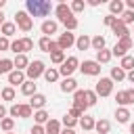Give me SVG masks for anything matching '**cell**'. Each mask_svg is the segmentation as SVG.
Instances as JSON below:
<instances>
[{
  "label": "cell",
  "mask_w": 134,
  "mask_h": 134,
  "mask_svg": "<svg viewBox=\"0 0 134 134\" xmlns=\"http://www.w3.org/2000/svg\"><path fill=\"white\" fill-rule=\"evenodd\" d=\"M84 6H86V2L84 0H73L71 4H69V8H71V13L75 15V13H82L84 10Z\"/></svg>",
  "instance_id": "obj_38"
},
{
  "label": "cell",
  "mask_w": 134,
  "mask_h": 134,
  "mask_svg": "<svg viewBox=\"0 0 134 134\" xmlns=\"http://www.w3.org/2000/svg\"><path fill=\"white\" fill-rule=\"evenodd\" d=\"M84 75H100V65L96 63V61H84V63H80V67H77Z\"/></svg>",
  "instance_id": "obj_10"
},
{
  "label": "cell",
  "mask_w": 134,
  "mask_h": 134,
  "mask_svg": "<svg viewBox=\"0 0 134 134\" xmlns=\"http://www.w3.org/2000/svg\"><path fill=\"white\" fill-rule=\"evenodd\" d=\"M126 4H128V10H134V0H128Z\"/></svg>",
  "instance_id": "obj_53"
},
{
  "label": "cell",
  "mask_w": 134,
  "mask_h": 134,
  "mask_svg": "<svg viewBox=\"0 0 134 134\" xmlns=\"http://www.w3.org/2000/svg\"><path fill=\"white\" fill-rule=\"evenodd\" d=\"M13 65H15V69H19V71H25V69H27V65H29L27 54H17V57L13 59Z\"/></svg>",
  "instance_id": "obj_20"
},
{
  "label": "cell",
  "mask_w": 134,
  "mask_h": 134,
  "mask_svg": "<svg viewBox=\"0 0 134 134\" xmlns=\"http://www.w3.org/2000/svg\"><path fill=\"white\" fill-rule=\"evenodd\" d=\"M44 71H46L44 61L36 59V61H29V65H27V69H25V77H27V80H31V82H36L40 75H44Z\"/></svg>",
  "instance_id": "obj_2"
},
{
  "label": "cell",
  "mask_w": 134,
  "mask_h": 134,
  "mask_svg": "<svg viewBox=\"0 0 134 134\" xmlns=\"http://www.w3.org/2000/svg\"><path fill=\"white\" fill-rule=\"evenodd\" d=\"M54 15H57V23H63L65 19H69V17H75V15L71 13L69 4H65V2H59V4L54 6Z\"/></svg>",
  "instance_id": "obj_8"
},
{
  "label": "cell",
  "mask_w": 134,
  "mask_h": 134,
  "mask_svg": "<svg viewBox=\"0 0 134 134\" xmlns=\"http://www.w3.org/2000/svg\"><path fill=\"white\" fill-rule=\"evenodd\" d=\"M65 59H67V57H65V52H63V50H59V52H52V54H50V61H52L54 65H63V63H65Z\"/></svg>",
  "instance_id": "obj_35"
},
{
  "label": "cell",
  "mask_w": 134,
  "mask_h": 134,
  "mask_svg": "<svg viewBox=\"0 0 134 134\" xmlns=\"http://www.w3.org/2000/svg\"><path fill=\"white\" fill-rule=\"evenodd\" d=\"M75 90H77V82H75L73 77H65V80L61 82V92H65V94L71 92V94H73Z\"/></svg>",
  "instance_id": "obj_17"
},
{
  "label": "cell",
  "mask_w": 134,
  "mask_h": 134,
  "mask_svg": "<svg viewBox=\"0 0 134 134\" xmlns=\"http://www.w3.org/2000/svg\"><path fill=\"white\" fill-rule=\"evenodd\" d=\"M90 46H92L96 52H98V50H103V48H105V38H103L100 34H98V36H94V38H90Z\"/></svg>",
  "instance_id": "obj_31"
},
{
  "label": "cell",
  "mask_w": 134,
  "mask_h": 134,
  "mask_svg": "<svg viewBox=\"0 0 134 134\" xmlns=\"http://www.w3.org/2000/svg\"><path fill=\"white\" fill-rule=\"evenodd\" d=\"M96 103H98L96 92H94V90H86V105H88V107H94Z\"/></svg>",
  "instance_id": "obj_36"
},
{
  "label": "cell",
  "mask_w": 134,
  "mask_h": 134,
  "mask_svg": "<svg viewBox=\"0 0 134 134\" xmlns=\"http://www.w3.org/2000/svg\"><path fill=\"white\" fill-rule=\"evenodd\" d=\"M75 124H77L75 117H71V115H65V117H63V126H65V128H71V130H73Z\"/></svg>",
  "instance_id": "obj_43"
},
{
  "label": "cell",
  "mask_w": 134,
  "mask_h": 134,
  "mask_svg": "<svg viewBox=\"0 0 134 134\" xmlns=\"http://www.w3.org/2000/svg\"><path fill=\"white\" fill-rule=\"evenodd\" d=\"M75 46H77V50H88L90 48V36L82 34L80 38H75Z\"/></svg>",
  "instance_id": "obj_25"
},
{
  "label": "cell",
  "mask_w": 134,
  "mask_h": 134,
  "mask_svg": "<svg viewBox=\"0 0 134 134\" xmlns=\"http://www.w3.org/2000/svg\"><path fill=\"white\" fill-rule=\"evenodd\" d=\"M52 4L48 0H25V13L29 17H48Z\"/></svg>",
  "instance_id": "obj_1"
},
{
  "label": "cell",
  "mask_w": 134,
  "mask_h": 134,
  "mask_svg": "<svg viewBox=\"0 0 134 134\" xmlns=\"http://www.w3.org/2000/svg\"><path fill=\"white\" fill-rule=\"evenodd\" d=\"M46 100H48V98H46L44 94H40V92H36L34 96H29V103H27V105L31 107V111H40V109H44V105H46Z\"/></svg>",
  "instance_id": "obj_11"
},
{
  "label": "cell",
  "mask_w": 134,
  "mask_h": 134,
  "mask_svg": "<svg viewBox=\"0 0 134 134\" xmlns=\"http://www.w3.org/2000/svg\"><path fill=\"white\" fill-rule=\"evenodd\" d=\"M109 10H111L109 15H113V17L117 15V19H119V15L124 13V2H121V0H111V2H109Z\"/></svg>",
  "instance_id": "obj_22"
},
{
  "label": "cell",
  "mask_w": 134,
  "mask_h": 134,
  "mask_svg": "<svg viewBox=\"0 0 134 134\" xmlns=\"http://www.w3.org/2000/svg\"><path fill=\"white\" fill-rule=\"evenodd\" d=\"M63 25H65V31H73V29H77V19L75 17H69V19L63 21Z\"/></svg>",
  "instance_id": "obj_39"
},
{
  "label": "cell",
  "mask_w": 134,
  "mask_h": 134,
  "mask_svg": "<svg viewBox=\"0 0 134 134\" xmlns=\"http://www.w3.org/2000/svg\"><path fill=\"white\" fill-rule=\"evenodd\" d=\"M130 134H134V121L130 124Z\"/></svg>",
  "instance_id": "obj_57"
},
{
  "label": "cell",
  "mask_w": 134,
  "mask_h": 134,
  "mask_svg": "<svg viewBox=\"0 0 134 134\" xmlns=\"http://www.w3.org/2000/svg\"><path fill=\"white\" fill-rule=\"evenodd\" d=\"M2 23H4V13L0 10V27H2Z\"/></svg>",
  "instance_id": "obj_55"
},
{
  "label": "cell",
  "mask_w": 134,
  "mask_h": 134,
  "mask_svg": "<svg viewBox=\"0 0 134 134\" xmlns=\"http://www.w3.org/2000/svg\"><path fill=\"white\" fill-rule=\"evenodd\" d=\"M10 50H13L15 54H25V52H23V42H21V40H13V42H10Z\"/></svg>",
  "instance_id": "obj_41"
},
{
  "label": "cell",
  "mask_w": 134,
  "mask_h": 134,
  "mask_svg": "<svg viewBox=\"0 0 134 134\" xmlns=\"http://www.w3.org/2000/svg\"><path fill=\"white\" fill-rule=\"evenodd\" d=\"M71 109H75V111L82 113V115L86 113V109H88V105H86V90H80V88H77V90L73 92V107H71Z\"/></svg>",
  "instance_id": "obj_6"
},
{
  "label": "cell",
  "mask_w": 134,
  "mask_h": 134,
  "mask_svg": "<svg viewBox=\"0 0 134 134\" xmlns=\"http://www.w3.org/2000/svg\"><path fill=\"white\" fill-rule=\"evenodd\" d=\"M44 132L46 134H61V121L59 119H48L44 124Z\"/></svg>",
  "instance_id": "obj_19"
},
{
  "label": "cell",
  "mask_w": 134,
  "mask_h": 134,
  "mask_svg": "<svg viewBox=\"0 0 134 134\" xmlns=\"http://www.w3.org/2000/svg\"><path fill=\"white\" fill-rule=\"evenodd\" d=\"M130 117H132V115H130V109H128V107H117V109H115V119H117L119 124H128Z\"/></svg>",
  "instance_id": "obj_18"
},
{
  "label": "cell",
  "mask_w": 134,
  "mask_h": 134,
  "mask_svg": "<svg viewBox=\"0 0 134 134\" xmlns=\"http://www.w3.org/2000/svg\"><path fill=\"white\" fill-rule=\"evenodd\" d=\"M4 50H10V42H8V38L0 36V52H4Z\"/></svg>",
  "instance_id": "obj_45"
},
{
  "label": "cell",
  "mask_w": 134,
  "mask_h": 134,
  "mask_svg": "<svg viewBox=\"0 0 134 134\" xmlns=\"http://www.w3.org/2000/svg\"><path fill=\"white\" fill-rule=\"evenodd\" d=\"M115 21H117V17H113V15H105V17H103V23H105L107 27H111Z\"/></svg>",
  "instance_id": "obj_46"
},
{
  "label": "cell",
  "mask_w": 134,
  "mask_h": 134,
  "mask_svg": "<svg viewBox=\"0 0 134 134\" xmlns=\"http://www.w3.org/2000/svg\"><path fill=\"white\" fill-rule=\"evenodd\" d=\"M80 67V61H77V57H67L65 59V63L59 67V75H63V77H71L73 75V71Z\"/></svg>",
  "instance_id": "obj_4"
},
{
  "label": "cell",
  "mask_w": 134,
  "mask_h": 134,
  "mask_svg": "<svg viewBox=\"0 0 134 134\" xmlns=\"http://www.w3.org/2000/svg\"><path fill=\"white\" fill-rule=\"evenodd\" d=\"M119 21H121L124 25H130V23H134V10H124V13L119 15Z\"/></svg>",
  "instance_id": "obj_34"
},
{
  "label": "cell",
  "mask_w": 134,
  "mask_h": 134,
  "mask_svg": "<svg viewBox=\"0 0 134 134\" xmlns=\"http://www.w3.org/2000/svg\"><path fill=\"white\" fill-rule=\"evenodd\" d=\"M57 44H59V48H61V50L65 52L67 48H71V46L75 44V34H73V31H63V34L59 36Z\"/></svg>",
  "instance_id": "obj_9"
},
{
  "label": "cell",
  "mask_w": 134,
  "mask_h": 134,
  "mask_svg": "<svg viewBox=\"0 0 134 134\" xmlns=\"http://www.w3.org/2000/svg\"><path fill=\"white\" fill-rule=\"evenodd\" d=\"M77 124L82 126V130H84V132H92V130H94V124H96V119H94L92 115H86V113H84V115L77 119Z\"/></svg>",
  "instance_id": "obj_15"
},
{
  "label": "cell",
  "mask_w": 134,
  "mask_h": 134,
  "mask_svg": "<svg viewBox=\"0 0 134 134\" xmlns=\"http://www.w3.org/2000/svg\"><path fill=\"white\" fill-rule=\"evenodd\" d=\"M126 80V71L117 65V67H111V82H121Z\"/></svg>",
  "instance_id": "obj_30"
},
{
  "label": "cell",
  "mask_w": 134,
  "mask_h": 134,
  "mask_svg": "<svg viewBox=\"0 0 134 134\" xmlns=\"http://www.w3.org/2000/svg\"><path fill=\"white\" fill-rule=\"evenodd\" d=\"M111 31H113V36L119 40V38H126V36H130V29H128V25H124L119 19L111 25Z\"/></svg>",
  "instance_id": "obj_13"
},
{
  "label": "cell",
  "mask_w": 134,
  "mask_h": 134,
  "mask_svg": "<svg viewBox=\"0 0 134 134\" xmlns=\"http://www.w3.org/2000/svg\"><path fill=\"white\" fill-rule=\"evenodd\" d=\"M94 92H96V96H109L111 92H113V82H111V77H100L98 82H96V86H94Z\"/></svg>",
  "instance_id": "obj_5"
},
{
  "label": "cell",
  "mask_w": 134,
  "mask_h": 134,
  "mask_svg": "<svg viewBox=\"0 0 134 134\" xmlns=\"http://www.w3.org/2000/svg\"><path fill=\"white\" fill-rule=\"evenodd\" d=\"M100 2H103V0H88V4H90V6H98Z\"/></svg>",
  "instance_id": "obj_52"
},
{
  "label": "cell",
  "mask_w": 134,
  "mask_h": 134,
  "mask_svg": "<svg viewBox=\"0 0 134 134\" xmlns=\"http://www.w3.org/2000/svg\"><path fill=\"white\" fill-rule=\"evenodd\" d=\"M15 25H17L21 31H31V27H34V19H31L25 10H17V13H15Z\"/></svg>",
  "instance_id": "obj_3"
},
{
  "label": "cell",
  "mask_w": 134,
  "mask_h": 134,
  "mask_svg": "<svg viewBox=\"0 0 134 134\" xmlns=\"http://www.w3.org/2000/svg\"><path fill=\"white\" fill-rule=\"evenodd\" d=\"M13 69H15L13 59H0V75H8Z\"/></svg>",
  "instance_id": "obj_24"
},
{
  "label": "cell",
  "mask_w": 134,
  "mask_h": 134,
  "mask_svg": "<svg viewBox=\"0 0 134 134\" xmlns=\"http://www.w3.org/2000/svg\"><path fill=\"white\" fill-rule=\"evenodd\" d=\"M8 113H10V117L15 119V117H19V103H13L10 105V109H8Z\"/></svg>",
  "instance_id": "obj_47"
},
{
  "label": "cell",
  "mask_w": 134,
  "mask_h": 134,
  "mask_svg": "<svg viewBox=\"0 0 134 134\" xmlns=\"http://www.w3.org/2000/svg\"><path fill=\"white\" fill-rule=\"evenodd\" d=\"M4 4H6V0H0V10L4 8Z\"/></svg>",
  "instance_id": "obj_56"
},
{
  "label": "cell",
  "mask_w": 134,
  "mask_h": 134,
  "mask_svg": "<svg viewBox=\"0 0 134 134\" xmlns=\"http://www.w3.org/2000/svg\"><path fill=\"white\" fill-rule=\"evenodd\" d=\"M15 31H17V25H15V23H8V21H4V23H2V27H0V34H2L4 38L15 36Z\"/></svg>",
  "instance_id": "obj_23"
},
{
  "label": "cell",
  "mask_w": 134,
  "mask_h": 134,
  "mask_svg": "<svg viewBox=\"0 0 134 134\" xmlns=\"http://www.w3.org/2000/svg\"><path fill=\"white\" fill-rule=\"evenodd\" d=\"M31 134H46V132H44V126H38V124H36V126L31 128Z\"/></svg>",
  "instance_id": "obj_48"
},
{
  "label": "cell",
  "mask_w": 134,
  "mask_h": 134,
  "mask_svg": "<svg viewBox=\"0 0 134 134\" xmlns=\"http://www.w3.org/2000/svg\"><path fill=\"white\" fill-rule=\"evenodd\" d=\"M0 128H2L4 132H13V128H15V119H13V117H4V119L0 121Z\"/></svg>",
  "instance_id": "obj_37"
},
{
  "label": "cell",
  "mask_w": 134,
  "mask_h": 134,
  "mask_svg": "<svg viewBox=\"0 0 134 134\" xmlns=\"http://www.w3.org/2000/svg\"><path fill=\"white\" fill-rule=\"evenodd\" d=\"M4 134H15V132H4Z\"/></svg>",
  "instance_id": "obj_58"
},
{
  "label": "cell",
  "mask_w": 134,
  "mask_h": 134,
  "mask_svg": "<svg viewBox=\"0 0 134 134\" xmlns=\"http://www.w3.org/2000/svg\"><path fill=\"white\" fill-rule=\"evenodd\" d=\"M115 46H119V48H121L124 52H128V50L132 48V38H130V36H126V38H119Z\"/></svg>",
  "instance_id": "obj_33"
},
{
  "label": "cell",
  "mask_w": 134,
  "mask_h": 134,
  "mask_svg": "<svg viewBox=\"0 0 134 134\" xmlns=\"http://www.w3.org/2000/svg\"><path fill=\"white\" fill-rule=\"evenodd\" d=\"M31 113H34V111H31L29 105H19V117L25 119V117H31Z\"/></svg>",
  "instance_id": "obj_42"
},
{
  "label": "cell",
  "mask_w": 134,
  "mask_h": 134,
  "mask_svg": "<svg viewBox=\"0 0 134 134\" xmlns=\"http://www.w3.org/2000/svg\"><path fill=\"white\" fill-rule=\"evenodd\" d=\"M61 134H75L71 128H65V130H61Z\"/></svg>",
  "instance_id": "obj_54"
},
{
  "label": "cell",
  "mask_w": 134,
  "mask_h": 134,
  "mask_svg": "<svg viewBox=\"0 0 134 134\" xmlns=\"http://www.w3.org/2000/svg\"><path fill=\"white\" fill-rule=\"evenodd\" d=\"M21 42H23V52H27V50L34 48V40H31V38L25 36V38H21Z\"/></svg>",
  "instance_id": "obj_44"
},
{
  "label": "cell",
  "mask_w": 134,
  "mask_h": 134,
  "mask_svg": "<svg viewBox=\"0 0 134 134\" xmlns=\"http://www.w3.org/2000/svg\"><path fill=\"white\" fill-rule=\"evenodd\" d=\"M6 77H8V84H10V86H21V84L27 80V77H25V71H19V69H13Z\"/></svg>",
  "instance_id": "obj_14"
},
{
  "label": "cell",
  "mask_w": 134,
  "mask_h": 134,
  "mask_svg": "<svg viewBox=\"0 0 134 134\" xmlns=\"http://www.w3.org/2000/svg\"><path fill=\"white\" fill-rule=\"evenodd\" d=\"M126 80H128V82H132V84H134V69H132V71H128V73H126Z\"/></svg>",
  "instance_id": "obj_50"
},
{
  "label": "cell",
  "mask_w": 134,
  "mask_h": 134,
  "mask_svg": "<svg viewBox=\"0 0 134 134\" xmlns=\"http://www.w3.org/2000/svg\"><path fill=\"white\" fill-rule=\"evenodd\" d=\"M4 117H6V107H4V105H0V121H2Z\"/></svg>",
  "instance_id": "obj_51"
},
{
  "label": "cell",
  "mask_w": 134,
  "mask_h": 134,
  "mask_svg": "<svg viewBox=\"0 0 134 134\" xmlns=\"http://www.w3.org/2000/svg\"><path fill=\"white\" fill-rule=\"evenodd\" d=\"M132 57H134V54H132Z\"/></svg>",
  "instance_id": "obj_59"
},
{
  "label": "cell",
  "mask_w": 134,
  "mask_h": 134,
  "mask_svg": "<svg viewBox=\"0 0 134 134\" xmlns=\"http://www.w3.org/2000/svg\"><path fill=\"white\" fill-rule=\"evenodd\" d=\"M34 119H36V124H38V126H44V124L50 119V115H48V111L40 109V111H34Z\"/></svg>",
  "instance_id": "obj_27"
},
{
  "label": "cell",
  "mask_w": 134,
  "mask_h": 134,
  "mask_svg": "<svg viewBox=\"0 0 134 134\" xmlns=\"http://www.w3.org/2000/svg\"><path fill=\"white\" fill-rule=\"evenodd\" d=\"M57 29H59V23H57V21H50V19L42 21V25H40V31H42L46 38H50L52 34H57Z\"/></svg>",
  "instance_id": "obj_12"
},
{
  "label": "cell",
  "mask_w": 134,
  "mask_h": 134,
  "mask_svg": "<svg viewBox=\"0 0 134 134\" xmlns=\"http://www.w3.org/2000/svg\"><path fill=\"white\" fill-rule=\"evenodd\" d=\"M0 96H2V100H15V88L13 86H6V88H2L0 90Z\"/></svg>",
  "instance_id": "obj_32"
},
{
  "label": "cell",
  "mask_w": 134,
  "mask_h": 134,
  "mask_svg": "<svg viewBox=\"0 0 134 134\" xmlns=\"http://www.w3.org/2000/svg\"><path fill=\"white\" fill-rule=\"evenodd\" d=\"M94 130H96V134H109V130H111V121L100 117V119L94 124Z\"/></svg>",
  "instance_id": "obj_21"
},
{
  "label": "cell",
  "mask_w": 134,
  "mask_h": 134,
  "mask_svg": "<svg viewBox=\"0 0 134 134\" xmlns=\"http://www.w3.org/2000/svg\"><path fill=\"white\" fill-rule=\"evenodd\" d=\"M59 50H61V48H59V44H57V42L52 40V44H50V50H48V52L52 54V52H59Z\"/></svg>",
  "instance_id": "obj_49"
},
{
  "label": "cell",
  "mask_w": 134,
  "mask_h": 134,
  "mask_svg": "<svg viewBox=\"0 0 134 134\" xmlns=\"http://www.w3.org/2000/svg\"><path fill=\"white\" fill-rule=\"evenodd\" d=\"M36 92H38V84H36V82L25 80V82L21 84V94H25V96H34Z\"/></svg>",
  "instance_id": "obj_16"
},
{
  "label": "cell",
  "mask_w": 134,
  "mask_h": 134,
  "mask_svg": "<svg viewBox=\"0 0 134 134\" xmlns=\"http://www.w3.org/2000/svg\"><path fill=\"white\" fill-rule=\"evenodd\" d=\"M119 67H121L124 71H132V69H134V57H132V54H126V57H121V61H119Z\"/></svg>",
  "instance_id": "obj_28"
},
{
  "label": "cell",
  "mask_w": 134,
  "mask_h": 134,
  "mask_svg": "<svg viewBox=\"0 0 134 134\" xmlns=\"http://www.w3.org/2000/svg\"><path fill=\"white\" fill-rule=\"evenodd\" d=\"M115 100L119 107H128V105H134V88H128V90H119L115 94Z\"/></svg>",
  "instance_id": "obj_7"
},
{
  "label": "cell",
  "mask_w": 134,
  "mask_h": 134,
  "mask_svg": "<svg viewBox=\"0 0 134 134\" xmlns=\"http://www.w3.org/2000/svg\"><path fill=\"white\" fill-rule=\"evenodd\" d=\"M44 80H46L48 84H54V82L59 80V69H54V67H46V71H44Z\"/></svg>",
  "instance_id": "obj_26"
},
{
  "label": "cell",
  "mask_w": 134,
  "mask_h": 134,
  "mask_svg": "<svg viewBox=\"0 0 134 134\" xmlns=\"http://www.w3.org/2000/svg\"><path fill=\"white\" fill-rule=\"evenodd\" d=\"M98 65H103V63H109L111 61V50H107V48H103V50H98L96 52V59H94Z\"/></svg>",
  "instance_id": "obj_29"
},
{
  "label": "cell",
  "mask_w": 134,
  "mask_h": 134,
  "mask_svg": "<svg viewBox=\"0 0 134 134\" xmlns=\"http://www.w3.org/2000/svg\"><path fill=\"white\" fill-rule=\"evenodd\" d=\"M50 44H52V40H50V38H46V36H42V38H40V42H38V46H40V50H42V52H48V50H50Z\"/></svg>",
  "instance_id": "obj_40"
}]
</instances>
